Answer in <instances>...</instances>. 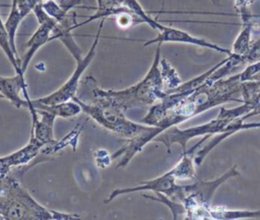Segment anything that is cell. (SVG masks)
<instances>
[{
  "mask_svg": "<svg viewBox=\"0 0 260 220\" xmlns=\"http://www.w3.org/2000/svg\"><path fill=\"white\" fill-rule=\"evenodd\" d=\"M43 1H44V0H43Z\"/></svg>",
  "mask_w": 260,
  "mask_h": 220,
  "instance_id": "30",
  "label": "cell"
},
{
  "mask_svg": "<svg viewBox=\"0 0 260 220\" xmlns=\"http://www.w3.org/2000/svg\"><path fill=\"white\" fill-rule=\"evenodd\" d=\"M241 97L243 103H248L251 106V112L247 114V117H253L260 115V84L255 81L242 82Z\"/></svg>",
  "mask_w": 260,
  "mask_h": 220,
  "instance_id": "20",
  "label": "cell"
},
{
  "mask_svg": "<svg viewBox=\"0 0 260 220\" xmlns=\"http://www.w3.org/2000/svg\"><path fill=\"white\" fill-rule=\"evenodd\" d=\"M35 13L37 20L39 22V27L37 30L31 34L29 40L26 43V51L23 57L19 60V65L22 74L25 73L28 64L30 63L31 59L36 55V53L48 42L51 41L52 31L57 24V20L51 17L43 8L42 2H40L32 10Z\"/></svg>",
  "mask_w": 260,
  "mask_h": 220,
  "instance_id": "8",
  "label": "cell"
},
{
  "mask_svg": "<svg viewBox=\"0 0 260 220\" xmlns=\"http://www.w3.org/2000/svg\"><path fill=\"white\" fill-rule=\"evenodd\" d=\"M0 220H4V219H3V217H2L1 215H0Z\"/></svg>",
  "mask_w": 260,
  "mask_h": 220,
  "instance_id": "29",
  "label": "cell"
},
{
  "mask_svg": "<svg viewBox=\"0 0 260 220\" xmlns=\"http://www.w3.org/2000/svg\"><path fill=\"white\" fill-rule=\"evenodd\" d=\"M159 70L166 91L175 89L183 82L179 73L165 58H160L159 60Z\"/></svg>",
  "mask_w": 260,
  "mask_h": 220,
  "instance_id": "22",
  "label": "cell"
},
{
  "mask_svg": "<svg viewBox=\"0 0 260 220\" xmlns=\"http://www.w3.org/2000/svg\"><path fill=\"white\" fill-rule=\"evenodd\" d=\"M210 219L236 220V219H260V210L228 209L223 206H212L209 209Z\"/></svg>",
  "mask_w": 260,
  "mask_h": 220,
  "instance_id": "18",
  "label": "cell"
},
{
  "mask_svg": "<svg viewBox=\"0 0 260 220\" xmlns=\"http://www.w3.org/2000/svg\"><path fill=\"white\" fill-rule=\"evenodd\" d=\"M164 43H179V44H188V45H193L201 48H206L209 50H213L218 53L225 54L226 56H230L232 54V51L230 49L223 48L218 46L217 44L211 43L205 39L198 38L195 35H192L191 33L180 29L176 28L173 26H168L164 25L160 30L157 31V34L155 38L146 41L143 46L147 47L153 44H164Z\"/></svg>",
  "mask_w": 260,
  "mask_h": 220,
  "instance_id": "9",
  "label": "cell"
},
{
  "mask_svg": "<svg viewBox=\"0 0 260 220\" xmlns=\"http://www.w3.org/2000/svg\"><path fill=\"white\" fill-rule=\"evenodd\" d=\"M81 106V111L100 126L126 139H131L149 128L148 125L135 123L126 118L124 112L114 105L103 102H87L75 95L73 98Z\"/></svg>",
  "mask_w": 260,
  "mask_h": 220,
  "instance_id": "4",
  "label": "cell"
},
{
  "mask_svg": "<svg viewBox=\"0 0 260 220\" xmlns=\"http://www.w3.org/2000/svg\"><path fill=\"white\" fill-rule=\"evenodd\" d=\"M196 148L193 146L186 151H183L181 159L177 164L170 169V172L177 180H191L196 177L194 151Z\"/></svg>",
  "mask_w": 260,
  "mask_h": 220,
  "instance_id": "16",
  "label": "cell"
},
{
  "mask_svg": "<svg viewBox=\"0 0 260 220\" xmlns=\"http://www.w3.org/2000/svg\"><path fill=\"white\" fill-rule=\"evenodd\" d=\"M239 175L240 171L235 164L212 180L197 179L191 185H183L185 197L181 203L186 210L185 219H210L209 209L216 190L228 179Z\"/></svg>",
  "mask_w": 260,
  "mask_h": 220,
  "instance_id": "5",
  "label": "cell"
},
{
  "mask_svg": "<svg viewBox=\"0 0 260 220\" xmlns=\"http://www.w3.org/2000/svg\"><path fill=\"white\" fill-rule=\"evenodd\" d=\"M248 119L247 115H244L235 121H233L229 126L225 128V130L219 134H216V136L210 140L204 147L200 148L196 155H194V161L196 165H200L205 157L210 153V151L216 147L220 142L225 140L226 138L231 137L235 133L243 130H248V129H260V122H254V123H246L245 121Z\"/></svg>",
  "mask_w": 260,
  "mask_h": 220,
  "instance_id": "12",
  "label": "cell"
},
{
  "mask_svg": "<svg viewBox=\"0 0 260 220\" xmlns=\"http://www.w3.org/2000/svg\"><path fill=\"white\" fill-rule=\"evenodd\" d=\"M104 149H101V153H102V156H99L98 154H95V163L99 167H102V168H105L106 166H108L111 161H112V158L111 156L108 154V152L105 154V156H103V153H104Z\"/></svg>",
  "mask_w": 260,
  "mask_h": 220,
  "instance_id": "27",
  "label": "cell"
},
{
  "mask_svg": "<svg viewBox=\"0 0 260 220\" xmlns=\"http://www.w3.org/2000/svg\"><path fill=\"white\" fill-rule=\"evenodd\" d=\"M244 61H245V64H250V63L260 61V39L253 42L250 51L244 57Z\"/></svg>",
  "mask_w": 260,
  "mask_h": 220,
  "instance_id": "26",
  "label": "cell"
},
{
  "mask_svg": "<svg viewBox=\"0 0 260 220\" xmlns=\"http://www.w3.org/2000/svg\"><path fill=\"white\" fill-rule=\"evenodd\" d=\"M241 91L242 81L240 80V73L213 82L206 79L180 103L169 111L156 127L164 131L223 103H243Z\"/></svg>",
  "mask_w": 260,
  "mask_h": 220,
  "instance_id": "1",
  "label": "cell"
},
{
  "mask_svg": "<svg viewBox=\"0 0 260 220\" xmlns=\"http://www.w3.org/2000/svg\"><path fill=\"white\" fill-rule=\"evenodd\" d=\"M161 132L162 130L159 127L149 126L147 130L141 132L140 134L136 135L131 139H127L126 144L111 155L112 160L118 159V157L120 158L117 164V168L126 167L131 159L137 153H139L145 145H147L150 141H153L154 138Z\"/></svg>",
  "mask_w": 260,
  "mask_h": 220,
  "instance_id": "11",
  "label": "cell"
},
{
  "mask_svg": "<svg viewBox=\"0 0 260 220\" xmlns=\"http://www.w3.org/2000/svg\"><path fill=\"white\" fill-rule=\"evenodd\" d=\"M95 1H96L95 12L92 15L88 16L86 20L80 23H76L75 28L85 25L95 19L115 16L118 13L129 9L127 6H125V0H95Z\"/></svg>",
  "mask_w": 260,
  "mask_h": 220,
  "instance_id": "15",
  "label": "cell"
},
{
  "mask_svg": "<svg viewBox=\"0 0 260 220\" xmlns=\"http://www.w3.org/2000/svg\"><path fill=\"white\" fill-rule=\"evenodd\" d=\"M0 48L3 51V53L5 54V56L7 57L9 63L11 64V66L13 67L14 71L16 74H22L21 69H20V65H19V59L18 56L14 53L11 43H10V39L8 35V32L6 30L5 24L2 20L1 14H0Z\"/></svg>",
  "mask_w": 260,
  "mask_h": 220,
  "instance_id": "21",
  "label": "cell"
},
{
  "mask_svg": "<svg viewBox=\"0 0 260 220\" xmlns=\"http://www.w3.org/2000/svg\"><path fill=\"white\" fill-rule=\"evenodd\" d=\"M38 117L35 120H31V133L30 137L37 139L40 143L45 146L54 144L57 140L54 139L53 128L56 120V116L48 111L36 108Z\"/></svg>",
  "mask_w": 260,
  "mask_h": 220,
  "instance_id": "13",
  "label": "cell"
},
{
  "mask_svg": "<svg viewBox=\"0 0 260 220\" xmlns=\"http://www.w3.org/2000/svg\"><path fill=\"white\" fill-rule=\"evenodd\" d=\"M142 191H151L153 193H161L178 202H182V200L185 197L183 185L177 184V179L173 176V174L169 170L155 178L142 181L139 186L132 187V188L115 189L109 195V197L105 200V203H110L115 198L121 195L142 192Z\"/></svg>",
  "mask_w": 260,
  "mask_h": 220,
  "instance_id": "7",
  "label": "cell"
},
{
  "mask_svg": "<svg viewBox=\"0 0 260 220\" xmlns=\"http://www.w3.org/2000/svg\"><path fill=\"white\" fill-rule=\"evenodd\" d=\"M0 92L4 99L9 100L16 108L25 107L32 113L35 107L27 94V84L24 75L16 74L11 77L0 76Z\"/></svg>",
  "mask_w": 260,
  "mask_h": 220,
  "instance_id": "10",
  "label": "cell"
},
{
  "mask_svg": "<svg viewBox=\"0 0 260 220\" xmlns=\"http://www.w3.org/2000/svg\"><path fill=\"white\" fill-rule=\"evenodd\" d=\"M160 47L161 44H157L151 66L147 73L140 81L132 86L120 90L102 89L93 86L95 80L91 76H88L86 81L90 86V100L117 106L123 112L144 105H152L160 100L167 94L159 70V60L161 58Z\"/></svg>",
  "mask_w": 260,
  "mask_h": 220,
  "instance_id": "2",
  "label": "cell"
},
{
  "mask_svg": "<svg viewBox=\"0 0 260 220\" xmlns=\"http://www.w3.org/2000/svg\"><path fill=\"white\" fill-rule=\"evenodd\" d=\"M253 26L254 24L252 22V19L242 22L241 30L239 31L237 38L233 43V47L231 50L233 54L241 57H245L248 54L254 42L252 39L253 28H254Z\"/></svg>",
  "mask_w": 260,
  "mask_h": 220,
  "instance_id": "19",
  "label": "cell"
},
{
  "mask_svg": "<svg viewBox=\"0 0 260 220\" xmlns=\"http://www.w3.org/2000/svg\"><path fill=\"white\" fill-rule=\"evenodd\" d=\"M250 112L251 106L248 103H241L239 106L233 108H225L224 106H221L217 117L207 123L187 129H180L177 125L172 126L159 133L153 141L164 144L168 153H171V148L175 144L180 145L183 151H186L187 143L191 139L204 136L211 137V135L219 134L223 132L233 121Z\"/></svg>",
  "mask_w": 260,
  "mask_h": 220,
  "instance_id": "3",
  "label": "cell"
},
{
  "mask_svg": "<svg viewBox=\"0 0 260 220\" xmlns=\"http://www.w3.org/2000/svg\"><path fill=\"white\" fill-rule=\"evenodd\" d=\"M43 0H11V2L16 5L23 18H25V16H27Z\"/></svg>",
  "mask_w": 260,
  "mask_h": 220,
  "instance_id": "25",
  "label": "cell"
},
{
  "mask_svg": "<svg viewBox=\"0 0 260 220\" xmlns=\"http://www.w3.org/2000/svg\"><path fill=\"white\" fill-rule=\"evenodd\" d=\"M105 20H106V18H102V20L99 24L98 31L94 35L93 42H92L89 50L87 51L85 56H83L80 60L76 61V67H75L73 73L71 74L70 78L63 85H61L57 90L52 92L51 94L40 97L38 99H35L37 102L44 103V104H54V103L70 100L76 95L81 75L86 70V68L89 66V64L91 63V61L93 60V58L95 56L96 47H98L100 39H101V33H102V29H103Z\"/></svg>",
  "mask_w": 260,
  "mask_h": 220,
  "instance_id": "6",
  "label": "cell"
},
{
  "mask_svg": "<svg viewBox=\"0 0 260 220\" xmlns=\"http://www.w3.org/2000/svg\"><path fill=\"white\" fill-rule=\"evenodd\" d=\"M31 103L35 108L48 111L54 114L56 117H60L63 119L73 118L82 112L79 103H77L73 99L54 103V104H44V103L37 102L35 99H31Z\"/></svg>",
  "mask_w": 260,
  "mask_h": 220,
  "instance_id": "17",
  "label": "cell"
},
{
  "mask_svg": "<svg viewBox=\"0 0 260 220\" xmlns=\"http://www.w3.org/2000/svg\"><path fill=\"white\" fill-rule=\"evenodd\" d=\"M0 215L3 219L14 220H42L41 216L25 205L0 196Z\"/></svg>",
  "mask_w": 260,
  "mask_h": 220,
  "instance_id": "14",
  "label": "cell"
},
{
  "mask_svg": "<svg viewBox=\"0 0 260 220\" xmlns=\"http://www.w3.org/2000/svg\"><path fill=\"white\" fill-rule=\"evenodd\" d=\"M211 1H212L214 4H218V3H217V2H218V0H211Z\"/></svg>",
  "mask_w": 260,
  "mask_h": 220,
  "instance_id": "28",
  "label": "cell"
},
{
  "mask_svg": "<svg viewBox=\"0 0 260 220\" xmlns=\"http://www.w3.org/2000/svg\"><path fill=\"white\" fill-rule=\"evenodd\" d=\"M24 18L20 14V12H19L18 8L16 7V5L11 2L10 11H9V14H8L4 24H5L6 30L8 32L12 49H13V51H14V53L16 55H17V52H16V46H15V38H16V32H17V29L19 27V24L21 23V21Z\"/></svg>",
  "mask_w": 260,
  "mask_h": 220,
  "instance_id": "24",
  "label": "cell"
},
{
  "mask_svg": "<svg viewBox=\"0 0 260 220\" xmlns=\"http://www.w3.org/2000/svg\"><path fill=\"white\" fill-rule=\"evenodd\" d=\"M145 199L151 200V201H155L158 203H161L164 205H166L172 212L173 215V219H185L186 217V210L184 205L181 202L175 201L171 198H169L168 196L161 194V193H154V195H146L143 194L142 195Z\"/></svg>",
  "mask_w": 260,
  "mask_h": 220,
  "instance_id": "23",
  "label": "cell"
}]
</instances>
